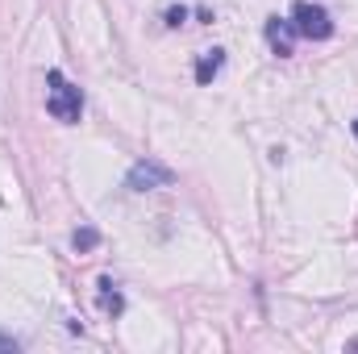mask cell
<instances>
[{
    "label": "cell",
    "mask_w": 358,
    "mask_h": 354,
    "mask_svg": "<svg viewBox=\"0 0 358 354\" xmlns=\"http://www.w3.org/2000/svg\"><path fill=\"white\" fill-rule=\"evenodd\" d=\"M100 304H104V313H113V317L125 309V300H121V292H117L113 279H100Z\"/></svg>",
    "instance_id": "obj_6"
},
{
    "label": "cell",
    "mask_w": 358,
    "mask_h": 354,
    "mask_svg": "<svg viewBox=\"0 0 358 354\" xmlns=\"http://www.w3.org/2000/svg\"><path fill=\"white\" fill-rule=\"evenodd\" d=\"M292 25H296L300 38H313V42H325V38L334 34L329 13H325L321 4H308V0H300V4L292 8Z\"/></svg>",
    "instance_id": "obj_2"
},
{
    "label": "cell",
    "mask_w": 358,
    "mask_h": 354,
    "mask_svg": "<svg viewBox=\"0 0 358 354\" xmlns=\"http://www.w3.org/2000/svg\"><path fill=\"white\" fill-rule=\"evenodd\" d=\"M183 21H187V8L183 4H171L167 8V25H183Z\"/></svg>",
    "instance_id": "obj_8"
},
{
    "label": "cell",
    "mask_w": 358,
    "mask_h": 354,
    "mask_svg": "<svg viewBox=\"0 0 358 354\" xmlns=\"http://www.w3.org/2000/svg\"><path fill=\"white\" fill-rule=\"evenodd\" d=\"M292 34H296L292 21H279V17H271L267 21V42H271L275 55H292Z\"/></svg>",
    "instance_id": "obj_4"
},
{
    "label": "cell",
    "mask_w": 358,
    "mask_h": 354,
    "mask_svg": "<svg viewBox=\"0 0 358 354\" xmlns=\"http://www.w3.org/2000/svg\"><path fill=\"white\" fill-rule=\"evenodd\" d=\"M0 351H8V354H13V351H17V338H8V334H0Z\"/></svg>",
    "instance_id": "obj_9"
},
{
    "label": "cell",
    "mask_w": 358,
    "mask_h": 354,
    "mask_svg": "<svg viewBox=\"0 0 358 354\" xmlns=\"http://www.w3.org/2000/svg\"><path fill=\"white\" fill-rule=\"evenodd\" d=\"M225 67V50H204L200 63H196V84H213Z\"/></svg>",
    "instance_id": "obj_5"
},
{
    "label": "cell",
    "mask_w": 358,
    "mask_h": 354,
    "mask_svg": "<svg viewBox=\"0 0 358 354\" xmlns=\"http://www.w3.org/2000/svg\"><path fill=\"white\" fill-rule=\"evenodd\" d=\"M71 246H76V250H96V246H100V234H96L92 225H84V229H76Z\"/></svg>",
    "instance_id": "obj_7"
},
{
    "label": "cell",
    "mask_w": 358,
    "mask_h": 354,
    "mask_svg": "<svg viewBox=\"0 0 358 354\" xmlns=\"http://www.w3.org/2000/svg\"><path fill=\"white\" fill-rule=\"evenodd\" d=\"M355 138H358V121H355Z\"/></svg>",
    "instance_id": "obj_10"
},
{
    "label": "cell",
    "mask_w": 358,
    "mask_h": 354,
    "mask_svg": "<svg viewBox=\"0 0 358 354\" xmlns=\"http://www.w3.org/2000/svg\"><path fill=\"white\" fill-rule=\"evenodd\" d=\"M46 84H50V92H46V113H50L55 121H63V125H76L80 113H84V96H80V88H76L63 71H50Z\"/></svg>",
    "instance_id": "obj_1"
},
{
    "label": "cell",
    "mask_w": 358,
    "mask_h": 354,
    "mask_svg": "<svg viewBox=\"0 0 358 354\" xmlns=\"http://www.w3.org/2000/svg\"><path fill=\"white\" fill-rule=\"evenodd\" d=\"M171 179H176L171 167H163V163L146 159V163H138V167L129 171V187H134V192H146V187H167Z\"/></svg>",
    "instance_id": "obj_3"
}]
</instances>
